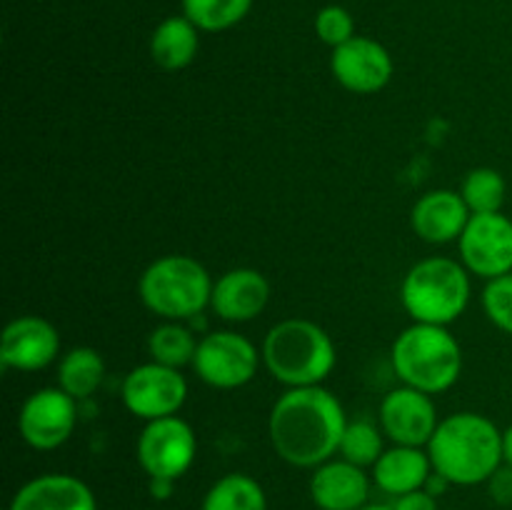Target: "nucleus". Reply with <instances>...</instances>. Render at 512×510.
Listing matches in <instances>:
<instances>
[{"label":"nucleus","mask_w":512,"mask_h":510,"mask_svg":"<svg viewBox=\"0 0 512 510\" xmlns=\"http://www.w3.org/2000/svg\"><path fill=\"white\" fill-rule=\"evenodd\" d=\"M348 415L325 385L285 388L268 415V438L275 455L293 468H318L340 450Z\"/></svg>","instance_id":"f257e3e1"},{"label":"nucleus","mask_w":512,"mask_h":510,"mask_svg":"<svg viewBox=\"0 0 512 510\" xmlns=\"http://www.w3.org/2000/svg\"><path fill=\"white\" fill-rule=\"evenodd\" d=\"M430 463L435 473L450 485L488 483L490 475L505 463L503 430L488 415L463 410L440 418L428 443Z\"/></svg>","instance_id":"f03ea898"},{"label":"nucleus","mask_w":512,"mask_h":510,"mask_svg":"<svg viewBox=\"0 0 512 510\" xmlns=\"http://www.w3.org/2000/svg\"><path fill=\"white\" fill-rule=\"evenodd\" d=\"M263 365L285 388L323 385L338 365L333 338L320 323L308 318H285L263 338Z\"/></svg>","instance_id":"7ed1b4c3"},{"label":"nucleus","mask_w":512,"mask_h":510,"mask_svg":"<svg viewBox=\"0 0 512 510\" xmlns=\"http://www.w3.org/2000/svg\"><path fill=\"white\" fill-rule=\"evenodd\" d=\"M390 363L400 385L435 398L448 393L463 375V348L445 325L413 323L393 340Z\"/></svg>","instance_id":"20e7f679"},{"label":"nucleus","mask_w":512,"mask_h":510,"mask_svg":"<svg viewBox=\"0 0 512 510\" xmlns=\"http://www.w3.org/2000/svg\"><path fill=\"white\" fill-rule=\"evenodd\" d=\"M470 273L460 260L423 258L400 280V305L413 323L453 325L470 305Z\"/></svg>","instance_id":"39448f33"},{"label":"nucleus","mask_w":512,"mask_h":510,"mask_svg":"<svg viewBox=\"0 0 512 510\" xmlns=\"http://www.w3.org/2000/svg\"><path fill=\"white\" fill-rule=\"evenodd\" d=\"M213 283L208 268L193 255L170 253L155 258L138 280V298L160 320L195 318L210 308Z\"/></svg>","instance_id":"423d86ee"},{"label":"nucleus","mask_w":512,"mask_h":510,"mask_svg":"<svg viewBox=\"0 0 512 510\" xmlns=\"http://www.w3.org/2000/svg\"><path fill=\"white\" fill-rule=\"evenodd\" d=\"M263 353L253 340L235 330H213L198 340V350L190 368L205 385L215 390H238L255 380Z\"/></svg>","instance_id":"0eeeda50"},{"label":"nucleus","mask_w":512,"mask_h":510,"mask_svg":"<svg viewBox=\"0 0 512 510\" xmlns=\"http://www.w3.org/2000/svg\"><path fill=\"white\" fill-rule=\"evenodd\" d=\"M140 468L150 480H180L195 463L198 435L180 415L150 420L143 425L135 443Z\"/></svg>","instance_id":"6e6552de"},{"label":"nucleus","mask_w":512,"mask_h":510,"mask_svg":"<svg viewBox=\"0 0 512 510\" xmlns=\"http://www.w3.org/2000/svg\"><path fill=\"white\" fill-rule=\"evenodd\" d=\"M120 400L133 418L150 420L178 415L188 400V380L178 368H168L155 360L128 370L120 385Z\"/></svg>","instance_id":"1a4fd4ad"},{"label":"nucleus","mask_w":512,"mask_h":510,"mask_svg":"<svg viewBox=\"0 0 512 510\" xmlns=\"http://www.w3.org/2000/svg\"><path fill=\"white\" fill-rule=\"evenodd\" d=\"M460 263L485 283L512 273V220L500 213L470 215L458 238Z\"/></svg>","instance_id":"9d476101"},{"label":"nucleus","mask_w":512,"mask_h":510,"mask_svg":"<svg viewBox=\"0 0 512 510\" xmlns=\"http://www.w3.org/2000/svg\"><path fill=\"white\" fill-rule=\"evenodd\" d=\"M78 425V400L63 388H40L23 400L18 433L33 450H55L70 440Z\"/></svg>","instance_id":"9b49d317"},{"label":"nucleus","mask_w":512,"mask_h":510,"mask_svg":"<svg viewBox=\"0 0 512 510\" xmlns=\"http://www.w3.org/2000/svg\"><path fill=\"white\" fill-rule=\"evenodd\" d=\"M378 423L393 445L428 448L440 415L433 395L400 385L380 400Z\"/></svg>","instance_id":"f8f14e48"},{"label":"nucleus","mask_w":512,"mask_h":510,"mask_svg":"<svg viewBox=\"0 0 512 510\" xmlns=\"http://www.w3.org/2000/svg\"><path fill=\"white\" fill-rule=\"evenodd\" d=\"M330 73L355 95L380 93L393 80L395 63L383 43L355 35L330 53Z\"/></svg>","instance_id":"ddd939ff"},{"label":"nucleus","mask_w":512,"mask_h":510,"mask_svg":"<svg viewBox=\"0 0 512 510\" xmlns=\"http://www.w3.org/2000/svg\"><path fill=\"white\" fill-rule=\"evenodd\" d=\"M60 360V333L40 315H18L0 338V363L8 370L38 373Z\"/></svg>","instance_id":"4468645a"},{"label":"nucleus","mask_w":512,"mask_h":510,"mask_svg":"<svg viewBox=\"0 0 512 510\" xmlns=\"http://www.w3.org/2000/svg\"><path fill=\"white\" fill-rule=\"evenodd\" d=\"M270 303V283L260 270L233 268L213 283L210 308L225 323H250Z\"/></svg>","instance_id":"2eb2a0df"},{"label":"nucleus","mask_w":512,"mask_h":510,"mask_svg":"<svg viewBox=\"0 0 512 510\" xmlns=\"http://www.w3.org/2000/svg\"><path fill=\"white\" fill-rule=\"evenodd\" d=\"M470 215L473 213L465 205L460 190H430L415 200L410 210V228L430 245H445L453 240L458 243Z\"/></svg>","instance_id":"dca6fc26"},{"label":"nucleus","mask_w":512,"mask_h":510,"mask_svg":"<svg viewBox=\"0 0 512 510\" xmlns=\"http://www.w3.org/2000/svg\"><path fill=\"white\" fill-rule=\"evenodd\" d=\"M370 478L365 468L343 458L313 468L310 475V498L320 510H360L368 505Z\"/></svg>","instance_id":"f3484780"},{"label":"nucleus","mask_w":512,"mask_h":510,"mask_svg":"<svg viewBox=\"0 0 512 510\" xmlns=\"http://www.w3.org/2000/svg\"><path fill=\"white\" fill-rule=\"evenodd\" d=\"M8 510H98L85 480L68 473H45L20 485Z\"/></svg>","instance_id":"a211bd4d"},{"label":"nucleus","mask_w":512,"mask_h":510,"mask_svg":"<svg viewBox=\"0 0 512 510\" xmlns=\"http://www.w3.org/2000/svg\"><path fill=\"white\" fill-rule=\"evenodd\" d=\"M430 475H433V463L428 448H410V445H390L370 468L373 483L393 498L423 490Z\"/></svg>","instance_id":"6ab92c4d"},{"label":"nucleus","mask_w":512,"mask_h":510,"mask_svg":"<svg viewBox=\"0 0 512 510\" xmlns=\"http://www.w3.org/2000/svg\"><path fill=\"white\" fill-rule=\"evenodd\" d=\"M200 30L185 15H170L150 35V58L160 70H183L198 58Z\"/></svg>","instance_id":"aec40b11"},{"label":"nucleus","mask_w":512,"mask_h":510,"mask_svg":"<svg viewBox=\"0 0 512 510\" xmlns=\"http://www.w3.org/2000/svg\"><path fill=\"white\" fill-rule=\"evenodd\" d=\"M105 380V360L90 345H75L58 360V388L70 398L88 400L98 393Z\"/></svg>","instance_id":"412c9836"},{"label":"nucleus","mask_w":512,"mask_h":510,"mask_svg":"<svg viewBox=\"0 0 512 510\" xmlns=\"http://www.w3.org/2000/svg\"><path fill=\"white\" fill-rule=\"evenodd\" d=\"M200 510H268V495L253 475L228 473L210 485Z\"/></svg>","instance_id":"4be33fe9"},{"label":"nucleus","mask_w":512,"mask_h":510,"mask_svg":"<svg viewBox=\"0 0 512 510\" xmlns=\"http://www.w3.org/2000/svg\"><path fill=\"white\" fill-rule=\"evenodd\" d=\"M195 350H198V338L180 320H163L148 335L150 360L168 368L183 370L185 365H193Z\"/></svg>","instance_id":"5701e85b"},{"label":"nucleus","mask_w":512,"mask_h":510,"mask_svg":"<svg viewBox=\"0 0 512 510\" xmlns=\"http://www.w3.org/2000/svg\"><path fill=\"white\" fill-rule=\"evenodd\" d=\"M180 5L200 33H223L248 18L253 0H180Z\"/></svg>","instance_id":"b1692460"},{"label":"nucleus","mask_w":512,"mask_h":510,"mask_svg":"<svg viewBox=\"0 0 512 510\" xmlns=\"http://www.w3.org/2000/svg\"><path fill=\"white\" fill-rule=\"evenodd\" d=\"M505 193H508V185H505L503 173L495 168H473L460 185V195L473 215L500 213Z\"/></svg>","instance_id":"393cba45"},{"label":"nucleus","mask_w":512,"mask_h":510,"mask_svg":"<svg viewBox=\"0 0 512 510\" xmlns=\"http://www.w3.org/2000/svg\"><path fill=\"white\" fill-rule=\"evenodd\" d=\"M385 453V433L380 423L373 420H348L338 455L360 468H373L380 455Z\"/></svg>","instance_id":"a878e982"},{"label":"nucleus","mask_w":512,"mask_h":510,"mask_svg":"<svg viewBox=\"0 0 512 510\" xmlns=\"http://www.w3.org/2000/svg\"><path fill=\"white\" fill-rule=\"evenodd\" d=\"M480 300L490 323L512 335V273L488 280Z\"/></svg>","instance_id":"bb28decb"},{"label":"nucleus","mask_w":512,"mask_h":510,"mask_svg":"<svg viewBox=\"0 0 512 510\" xmlns=\"http://www.w3.org/2000/svg\"><path fill=\"white\" fill-rule=\"evenodd\" d=\"M315 35L320 43L330 45V50L355 38V20L350 10H345L343 5H325L315 15Z\"/></svg>","instance_id":"cd10ccee"},{"label":"nucleus","mask_w":512,"mask_h":510,"mask_svg":"<svg viewBox=\"0 0 512 510\" xmlns=\"http://www.w3.org/2000/svg\"><path fill=\"white\" fill-rule=\"evenodd\" d=\"M488 493L493 503L510 508L512 505V465L503 463L488 480Z\"/></svg>","instance_id":"c85d7f7f"},{"label":"nucleus","mask_w":512,"mask_h":510,"mask_svg":"<svg viewBox=\"0 0 512 510\" xmlns=\"http://www.w3.org/2000/svg\"><path fill=\"white\" fill-rule=\"evenodd\" d=\"M390 505H393V510H438V500H435V495H430L425 488L400 495V498H395Z\"/></svg>","instance_id":"c756f323"},{"label":"nucleus","mask_w":512,"mask_h":510,"mask_svg":"<svg viewBox=\"0 0 512 510\" xmlns=\"http://www.w3.org/2000/svg\"><path fill=\"white\" fill-rule=\"evenodd\" d=\"M173 488H175L173 480H150V493H153L155 498H160V500L170 498Z\"/></svg>","instance_id":"7c9ffc66"},{"label":"nucleus","mask_w":512,"mask_h":510,"mask_svg":"<svg viewBox=\"0 0 512 510\" xmlns=\"http://www.w3.org/2000/svg\"><path fill=\"white\" fill-rule=\"evenodd\" d=\"M503 458L505 463L512 465V423L503 430Z\"/></svg>","instance_id":"2f4dec72"},{"label":"nucleus","mask_w":512,"mask_h":510,"mask_svg":"<svg viewBox=\"0 0 512 510\" xmlns=\"http://www.w3.org/2000/svg\"><path fill=\"white\" fill-rule=\"evenodd\" d=\"M360 510H393V505H380V503H368Z\"/></svg>","instance_id":"473e14b6"}]
</instances>
